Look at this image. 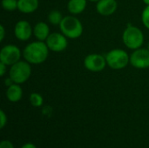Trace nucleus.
Returning a JSON list of instances; mask_svg holds the SVG:
<instances>
[{"instance_id":"nucleus-1","label":"nucleus","mask_w":149,"mask_h":148,"mask_svg":"<svg viewBox=\"0 0 149 148\" xmlns=\"http://www.w3.org/2000/svg\"><path fill=\"white\" fill-rule=\"evenodd\" d=\"M23 58L31 65H41L49 57L50 50L44 41L35 40L28 43L23 49Z\"/></svg>"},{"instance_id":"nucleus-2","label":"nucleus","mask_w":149,"mask_h":148,"mask_svg":"<svg viewBox=\"0 0 149 148\" xmlns=\"http://www.w3.org/2000/svg\"><path fill=\"white\" fill-rule=\"evenodd\" d=\"M58 27L59 31L68 39H77L80 38L84 32L82 22L74 15L65 16Z\"/></svg>"},{"instance_id":"nucleus-3","label":"nucleus","mask_w":149,"mask_h":148,"mask_svg":"<svg viewBox=\"0 0 149 148\" xmlns=\"http://www.w3.org/2000/svg\"><path fill=\"white\" fill-rule=\"evenodd\" d=\"M144 33L135 25L128 24L122 32V42L129 50H136L142 47L144 44Z\"/></svg>"},{"instance_id":"nucleus-4","label":"nucleus","mask_w":149,"mask_h":148,"mask_svg":"<svg viewBox=\"0 0 149 148\" xmlns=\"http://www.w3.org/2000/svg\"><path fill=\"white\" fill-rule=\"evenodd\" d=\"M105 57L107 66L113 70H122L130 65V55L120 48L110 50Z\"/></svg>"},{"instance_id":"nucleus-5","label":"nucleus","mask_w":149,"mask_h":148,"mask_svg":"<svg viewBox=\"0 0 149 148\" xmlns=\"http://www.w3.org/2000/svg\"><path fill=\"white\" fill-rule=\"evenodd\" d=\"M31 65L26 60L21 59L10 66L8 74L15 84L22 85L31 78Z\"/></svg>"},{"instance_id":"nucleus-6","label":"nucleus","mask_w":149,"mask_h":148,"mask_svg":"<svg viewBox=\"0 0 149 148\" xmlns=\"http://www.w3.org/2000/svg\"><path fill=\"white\" fill-rule=\"evenodd\" d=\"M21 57H23V51L16 44H5L0 51V62H3L9 67L21 60Z\"/></svg>"},{"instance_id":"nucleus-7","label":"nucleus","mask_w":149,"mask_h":148,"mask_svg":"<svg viewBox=\"0 0 149 148\" xmlns=\"http://www.w3.org/2000/svg\"><path fill=\"white\" fill-rule=\"evenodd\" d=\"M84 67L91 72H100L107 66L106 57L100 53H90L83 61Z\"/></svg>"},{"instance_id":"nucleus-8","label":"nucleus","mask_w":149,"mask_h":148,"mask_svg":"<svg viewBox=\"0 0 149 148\" xmlns=\"http://www.w3.org/2000/svg\"><path fill=\"white\" fill-rule=\"evenodd\" d=\"M45 43L50 50L53 52H62L68 47V38L60 32H52Z\"/></svg>"},{"instance_id":"nucleus-9","label":"nucleus","mask_w":149,"mask_h":148,"mask_svg":"<svg viewBox=\"0 0 149 148\" xmlns=\"http://www.w3.org/2000/svg\"><path fill=\"white\" fill-rule=\"evenodd\" d=\"M130 65L136 69L149 68V51L148 48L134 50L130 54Z\"/></svg>"},{"instance_id":"nucleus-10","label":"nucleus","mask_w":149,"mask_h":148,"mask_svg":"<svg viewBox=\"0 0 149 148\" xmlns=\"http://www.w3.org/2000/svg\"><path fill=\"white\" fill-rule=\"evenodd\" d=\"M14 36L22 42L28 41L33 36V27L27 20H19L14 25Z\"/></svg>"},{"instance_id":"nucleus-11","label":"nucleus","mask_w":149,"mask_h":148,"mask_svg":"<svg viewBox=\"0 0 149 148\" xmlns=\"http://www.w3.org/2000/svg\"><path fill=\"white\" fill-rule=\"evenodd\" d=\"M118 9L117 0H100L96 3V11L103 17L112 16Z\"/></svg>"},{"instance_id":"nucleus-12","label":"nucleus","mask_w":149,"mask_h":148,"mask_svg":"<svg viewBox=\"0 0 149 148\" xmlns=\"http://www.w3.org/2000/svg\"><path fill=\"white\" fill-rule=\"evenodd\" d=\"M51 34L49 24L46 22H38L33 26V36L36 38L37 40L44 41L47 39L49 35Z\"/></svg>"},{"instance_id":"nucleus-13","label":"nucleus","mask_w":149,"mask_h":148,"mask_svg":"<svg viewBox=\"0 0 149 148\" xmlns=\"http://www.w3.org/2000/svg\"><path fill=\"white\" fill-rule=\"evenodd\" d=\"M23 89L20 85L18 84H12L11 85L8 86L6 89V98L10 102L17 103L20 101L23 98Z\"/></svg>"},{"instance_id":"nucleus-14","label":"nucleus","mask_w":149,"mask_h":148,"mask_svg":"<svg viewBox=\"0 0 149 148\" xmlns=\"http://www.w3.org/2000/svg\"><path fill=\"white\" fill-rule=\"evenodd\" d=\"M39 7V0H18L17 10L24 14L35 12Z\"/></svg>"},{"instance_id":"nucleus-15","label":"nucleus","mask_w":149,"mask_h":148,"mask_svg":"<svg viewBox=\"0 0 149 148\" xmlns=\"http://www.w3.org/2000/svg\"><path fill=\"white\" fill-rule=\"evenodd\" d=\"M88 0H69L66 4L68 12L71 15L77 16L84 12L87 6Z\"/></svg>"},{"instance_id":"nucleus-16","label":"nucleus","mask_w":149,"mask_h":148,"mask_svg":"<svg viewBox=\"0 0 149 148\" xmlns=\"http://www.w3.org/2000/svg\"><path fill=\"white\" fill-rule=\"evenodd\" d=\"M65 16H63L62 12L58 10H52L47 14V21L49 24L52 25L59 26L61 21L63 20Z\"/></svg>"},{"instance_id":"nucleus-17","label":"nucleus","mask_w":149,"mask_h":148,"mask_svg":"<svg viewBox=\"0 0 149 148\" xmlns=\"http://www.w3.org/2000/svg\"><path fill=\"white\" fill-rule=\"evenodd\" d=\"M29 99L31 105L33 107H41L44 104V98L38 92H31Z\"/></svg>"},{"instance_id":"nucleus-18","label":"nucleus","mask_w":149,"mask_h":148,"mask_svg":"<svg viewBox=\"0 0 149 148\" xmlns=\"http://www.w3.org/2000/svg\"><path fill=\"white\" fill-rule=\"evenodd\" d=\"M18 0H2V7L6 11L17 10Z\"/></svg>"},{"instance_id":"nucleus-19","label":"nucleus","mask_w":149,"mask_h":148,"mask_svg":"<svg viewBox=\"0 0 149 148\" xmlns=\"http://www.w3.org/2000/svg\"><path fill=\"white\" fill-rule=\"evenodd\" d=\"M141 22L146 29L149 31V5H146L141 12Z\"/></svg>"},{"instance_id":"nucleus-20","label":"nucleus","mask_w":149,"mask_h":148,"mask_svg":"<svg viewBox=\"0 0 149 148\" xmlns=\"http://www.w3.org/2000/svg\"><path fill=\"white\" fill-rule=\"evenodd\" d=\"M7 115L5 114V113L3 112V110H1L0 111V128L3 129L6 124H7Z\"/></svg>"},{"instance_id":"nucleus-21","label":"nucleus","mask_w":149,"mask_h":148,"mask_svg":"<svg viewBox=\"0 0 149 148\" xmlns=\"http://www.w3.org/2000/svg\"><path fill=\"white\" fill-rule=\"evenodd\" d=\"M0 148H15L14 145L12 144V142H10V140H3L0 143Z\"/></svg>"},{"instance_id":"nucleus-22","label":"nucleus","mask_w":149,"mask_h":148,"mask_svg":"<svg viewBox=\"0 0 149 148\" xmlns=\"http://www.w3.org/2000/svg\"><path fill=\"white\" fill-rule=\"evenodd\" d=\"M7 67H8V65H6L3 62H0V76L4 77V75L7 73V72H9V70H7Z\"/></svg>"},{"instance_id":"nucleus-23","label":"nucleus","mask_w":149,"mask_h":148,"mask_svg":"<svg viewBox=\"0 0 149 148\" xmlns=\"http://www.w3.org/2000/svg\"><path fill=\"white\" fill-rule=\"evenodd\" d=\"M5 34H6V31H5V27L1 24L0 25V41L3 42L4 38H5Z\"/></svg>"},{"instance_id":"nucleus-24","label":"nucleus","mask_w":149,"mask_h":148,"mask_svg":"<svg viewBox=\"0 0 149 148\" xmlns=\"http://www.w3.org/2000/svg\"><path fill=\"white\" fill-rule=\"evenodd\" d=\"M12 84H14V82L12 81V79L8 76L7 78H5L4 79V85H5V86L6 87H8V86H10V85H11Z\"/></svg>"},{"instance_id":"nucleus-25","label":"nucleus","mask_w":149,"mask_h":148,"mask_svg":"<svg viewBox=\"0 0 149 148\" xmlns=\"http://www.w3.org/2000/svg\"><path fill=\"white\" fill-rule=\"evenodd\" d=\"M21 148H37V147H36L34 144H32V143L29 142V143H25V144H24Z\"/></svg>"},{"instance_id":"nucleus-26","label":"nucleus","mask_w":149,"mask_h":148,"mask_svg":"<svg viewBox=\"0 0 149 148\" xmlns=\"http://www.w3.org/2000/svg\"><path fill=\"white\" fill-rule=\"evenodd\" d=\"M142 2H143L146 5H149V0H142Z\"/></svg>"},{"instance_id":"nucleus-27","label":"nucleus","mask_w":149,"mask_h":148,"mask_svg":"<svg viewBox=\"0 0 149 148\" xmlns=\"http://www.w3.org/2000/svg\"><path fill=\"white\" fill-rule=\"evenodd\" d=\"M88 1L93 2V3H97V2H98V1H100V0H88Z\"/></svg>"},{"instance_id":"nucleus-28","label":"nucleus","mask_w":149,"mask_h":148,"mask_svg":"<svg viewBox=\"0 0 149 148\" xmlns=\"http://www.w3.org/2000/svg\"><path fill=\"white\" fill-rule=\"evenodd\" d=\"M148 49V51H149V42H148V47H147Z\"/></svg>"}]
</instances>
